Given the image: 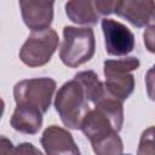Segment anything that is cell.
Returning <instances> with one entry per match:
<instances>
[{"label":"cell","instance_id":"8","mask_svg":"<svg viewBox=\"0 0 155 155\" xmlns=\"http://www.w3.org/2000/svg\"><path fill=\"white\" fill-rule=\"evenodd\" d=\"M41 145L46 155H80L71 133L59 126H48L41 136Z\"/></svg>","mask_w":155,"mask_h":155},{"label":"cell","instance_id":"14","mask_svg":"<svg viewBox=\"0 0 155 155\" xmlns=\"http://www.w3.org/2000/svg\"><path fill=\"white\" fill-rule=\"evenodd\" d=\"M0 155H44L34 144L24 142L13 145L5 136L0 138Z\"/></svg>","mask_w":155,"mask_h":155},{"label":"cell","instance_id":"12","mask_svg":"<svg viewBox=\"0 0 155 155\" xmlns=\"http://www.w3.org/2000/svg\"><path fill=\"white\" fill-rule=\"evenodd\" d=\"M64 8L68 18L81 25H94L101 17L94 1H68Z\"/></svg>","mask_w":155,"mask_h":155},{"label":"cell","instance_id":"13","mask_svg":"<svg viewBox=\"0 0 155 155\" xmlns=\"http://www.w3.org/2000/svg\"><path fill=\"white\" fill-rule=\"evenodd\" d=\"M74 79L82 86L86 98L90 103L96 105L107 96L104 84L99 80L98 75L93 70L79 71L74 75Z\"/></svg>","mask_w":155,"mask_h":155},{"label":"cell","instance_id":"19","mask_svg":"<svg viewBox=\"0 0 155 155\" xmlns=\"http://www.w3.org/2000/svg\"><path fill=\"white\" fill-rule=\"evenodd\" d=\"M116 1H94V6L99 16H108L114 12Z\"/></svg>","mask_w":155,"mask_h":155},{"label":"cell","instance_id":"3","mask_svg":"<svg viewBox=\"0 0 155 155\" xmlns=\"http://www.w3.org/2000/svg\"><path fill=\"white\" fill-rule=\"evenodd\" d=\"M96 51L94 33L90 27L63 28V41L59 48L62 63L69 68H76L88 62Z\"/></svg>","mask_w":155,"mask_h":155},{"label":"cell","instance_id":"1","mask_svg":"<svg viewBox=\"0 0 155 155\" xmlns=\"http://www.w3.org/2000/svg\"><path fill=\"white\" fill-rule=\"evenodd\" d=\"M124 125L122 102L108 94L90 110L84 119L80 130L85 137L94 144L107 137L119 133Z\"/></svg>","mask_w":155,"mask_h":155},{"label":"cell","instance_id":"10","mask_svg":"<svg viewBox=\"0 0 155 155\" xmlns=\"http://www.w3.org/2000/svg\"><path fill=\"white\" fill-rule=\"evenodd\" d=\"M114 12L132 25L143 28L151 21H155V1H116Z\"/></svg>","mask_w":155,"mask_h":155},{"label":"cell","instance_id":"17","mask_svg":"<svg viewBox=\"0 0 155 155\" xmlns=\"http://www.w3.org/2000/svg\"><path fill=\"white\" fill-rule=\"evenodd\" d=\"M143 41L145 45V48L151 52L155 53V24L149 25L144 33H143Z\"/></svg>","mask_w":155,"mask_h":155},{"label":"cell","instance_id":"6","mask_svg":"<svg viewBox=\"0 0 155 155\" xmlns=\"http://www.w3.org/2000/svg\"><path fill=\"white\" fill-rule=\"evenodd\" d=\"M58 42V34L51 28L31 31L19 50V58L30 68L45 65L56 52Z\"/></svg>","mask_w":155,"mask_h":155},{"label":"cell","instance_id":"20","mask_svg":"<svg viewBox=\"0 0 155 155\" xmlns=\"http://www.w3.org/2000/svg\"><path fill=\"white\" fill-rule=\"evenodd\" d=\"M121 155H130V154H121Z\"/></svg>","mask_w":155,"mask_h":155},{"label":"cell","instance_id":"4","mask_svg":"<svg viewBox=\"0 0 155 155\" xmlns=\"http://www.w3.org/2000/svg\"><path fill=\"white\" fill-rule=\"evenodd\" d=\"M137 57H126L119 59L104 61V87L107 94L120 102L126 101L134 90V76L131 71L139 68Z\"/></svg>","mask_w":155,"mask_h":155},{"label":"cell","instance_id":"5","mask_svg":"<svg viewBox=\"0 0 155 155\" xmlns=\"http://www.w3.org/2000/svg\"><path fill=\"white\" fill-rule=\"evenodd\" d=\"M56 81L51 78L25 79L13 87V97L17 105H27L45 114L52 103L56 91Z\"/></svg>","mask_w":155,"mask_h":155},{"label":"cell","instance_id":"2","mask_svg":"<svg viewBox=\"0 0 155 155\" xmlns=\"http://www.w3.org/2000/svg\"><path fill=\"white\" fill-rule=\"evenodd\" d=\"M54 108L63 125L71 130H80L84 119L91 110L84 88L75 79L64 82L59 87Z\"/></svg>","mask_w":155,"mask_h":155},{"label":"cell","instance_id":"16","mask_svg":"<svg viewBox=\"0 0 155 155\" xmlns=\"http://www.w3.org/2000/svg\"><path fill=\"white\" fill-rule=\"evenodd\" d=\"M137 155H155V126L142 132Z\"/></svg>","mask_w":155,"mask_h":155},{"label":"cell","instance_id":"15","mask_svg":"<svg viewBox=\"0 0 155 155\" xmlns=\"http://www.w3.org/2000/svg\"><path fill=\"white\" fill-rule=\"evenodd\" d=\"M91 145L96 155H121L124 150L122 140L117 133Z\"/></svg>","mask_w":155,"mask_h":155},{"label":"cell","instance_id":"18","mask_svg":"<svg viewBox=\"0 0 155 155\" xmlns=\"http://www.w3.org/2000/svg\"><path fill=\"white\" fill-rule=\"evenodd\" d=\"M145 86L148 97L155 102V64L145 74Z\"/></svg>","mask_w":155,"mask_h":155},{"label":"cell","instance_id":"11","mask_svg":"<svg viewBox=\"0 0 155 155\" xmlns=\"http://www.w3.org/2000/svg\"><path fill=\"white\" fill-rule=\"evenodd\" d=\"M42 113L27 105H17L10 119L13 130L24 134H36L42 126Z\"/></svg>","mask_w":155,"mask_h":155},{"label":"cell","instance_id":"7","mask_svg":"<svg viewBox=\"0 0 155 155\" xmlns=\"http://www.w3.org/2000/svg\"><path fill=\"white\" fill-rule=\"evenodd\" d=\"M102 30L108 54L121 57L133 51L136 45L134 35L125 24L105 17L102 19Z\"/></svg>","mask_w":155,"mask_h":155},{"label":"cell","instance_id":"9","mask_svg":"<svg viewBox=\"0 0 155 155\" xmlns=\"http://www.w3.org/2000/svg\"><path fill=\"white\" fill-rule=\"evenodd\" d=\"M53 1H19L23 22L31 31L48 29L53 21Z\"/></svg>","mask_w":155,"mask_h":155}]
</instances>
